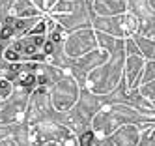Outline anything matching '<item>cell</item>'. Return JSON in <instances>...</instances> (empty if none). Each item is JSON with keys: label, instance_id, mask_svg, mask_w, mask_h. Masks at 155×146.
Returning a JSON list of instances; mask_svg holds the SVG:
<instances>
[{"label": "cell", "instance_id": "cell-8", "mask_svg": "<svg viewBox=\"0 0 155 146\" xmlns=\"http://www.w3.org/2000/svg\"><path fill=\"white\" fill-rule=\"evenodd\" d=\"M52 41H60V34H52Z\"/></svg>", "mask_w": 155, "mask_h": 146}, {"label": "cell", "instance_id": "cell-3", "mask_svg": "<svg viewBox=\"0 0 155 146\" xmlns=\"http://www.w3.org/2000/svg\"><path fill=\"white\" fill-rule=\"evenodd\" d=\"M92 141H94V135L88 131L81 137V146H92Z\"/></svg>", "mask_w": 155, "mask_h": 146}, {"label": "cell", "instance_id": "cell-7", "mask_svg": "<svg viewBox=\"0 0 155 146\" xmlns=\"http://www.w3.org/2000/svg\"><path fill=\"white\" fill-rule=\"evenodd\" d=\"M43 51H45V54H51V53H52V43H51V41L43 43Z\"/></svg>", "mask_w": 155, "mask_h": 146}, {"label": "cell", "instance_id": "cell-5", "mask_svg": "<svg viewBox=\"0 0 155 146\" xmlns=\"http://www.w3.org/2000/svg\"><path fill=\"white\" fill-rule=\"evenodd\" d=\"M9 94V83L8 81H0V97H6Z\"/></svg>", "mask_w": 155, "mask_h": 146}, {"label": "cell", "instance_id": "cell-1", "mask_svg": "<svg viewBox=\"0 0 155 146\" xmlns=\"http://www.w3.org/2000/svg\"><path fill=\"white\" fill-rule=\"evenodd\" d=\"M36 75H32V73H23L21 75V79H19V83H21V86H25V88H32L36 84Z\"/></svg>", "mask_w": 155, "mask_h": 146}, {"label": "cell", "instance_id": "cell-2", "mask_svg": "<svg viewBox=\"0 0 155 146\" xmlns=\"http://www.w3.org/2000/svg\"><path fill=\"white\" fill-rule=\"evenodd\" d=\"M13 34H15V30L9 26V25H6L2 30H0V38H2V39H8V38H12Z\"/></svg>", "mask_w": 155, "mask_h": 146}, {"label": "cell", "instance_id": "cell-9", "mask_svg": "<svg viewBox=\"0 0 155 146\" xmlns=\"http://www.w3.org/2000/svg\"><path fill=\"white\" fill-rule=\"evenodd\" d=\"M2 51H4V49H2V45H0V53H2Z\"/></svg>", "mask_w": 155, "mask_h": 146}, {"label": "cell", "instance_id": "cell-6", "mask_svg": "<svg viewBox=\"0 0 155 146\" xmlns=\"http://www.w3.org/2000/svg\"><path fill=\"white\" fill-rule=\"evenodd\" d=\"M43 30H45V22H39V25H38L34 30H30V34H41Z\"/></svg>", "mask_w": 155, "mask_h": 146}, {"label": "cell", "instance_id": "cell-4", "mask_svg": "<svg viewBox=\"0 0 155 146\" xmlns=\"http://www.w3.org/2000/svg\"><path fill=\"white\" fill-rule=\"evenodd\" d=\"M4 56H6V60H9V62H17L19 60V53H15L13 49H8L4 53Z\"/></svg>", "mask_w": 155, "mask_h": 146}]
</instances>
